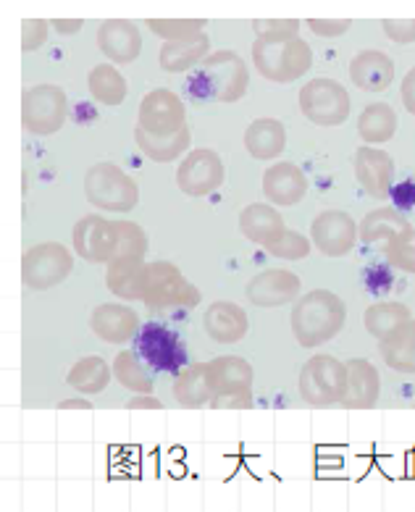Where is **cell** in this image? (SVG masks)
Segmentation results:
<instances>
[{
  "mask_svg": "<svg viewBox=\"0 0 415 512\" xmlns=\"http://www.w3.org/2000/svg\"><path fill=\"white\" fill-rule=\"evenodd\" d=\"M389 40L400 45L415 43V19H384L381 22Z\"/></svg>",
  "mask_w": 415,
  "mask_h": 512,
  "instance_id": "b9f144b4",
  "label": "cell"
},
{
  "mask_svg": "<svg viewBox=\"0 0 415 512\" xmlns=\"http://www.w3.org/2000/svg\"><path fill=\"white\" fill-rule=\"evenodd\" d=\"M90 329L95 331V337H100L106 344H124L132 337H137L140 316L132 308H127V305L106 302V305L92 310Z\"/></svg>",
  "mask_w": 415,
  "mask_h": 512,
  "instance_id": "ac0fdd59",
  "label": "cell"
},
{
  "mask_svg": "<svg viewBox=\"0 0 415 512\" xmlns=\"http://www.w3.org/2000/svg\"><path fill=\"white\" fill-rule=\"evenodd\" d=\"M113 371L108 368V363L100 355H90V358H82L66 376V384L71 389H77L82 394H100L111 384Z\"/></svg>",
  "mask_w": 415,
  "mask_h": 512,
  "instance_id": "1f68e13d",
  "label": "cell"
},
{
  "mask_svg": "<svg viewBox=\"0 0 415 512\" xmlns=\"http://www.w3.org/2000/svg\"><path fill=\"white\" fill-rule=\"evenodd\" d=\"M358 132L368 145H379V142H389L397 132V113L387 103H373L366 111L360 113Z\"/></svg>",
  "mask_w": 415,
  "mask_h": 512,
  "instance_id": "d6a6232c",
  "label": "cell"
},
{
  "mask_svg": "<svg viewBox=\"0 0 415 512\" xmlns=\"http://www.w3.org/2000/svg\"><path fill=\"white\" fill-rule=\"evenodd\" d=\"M134 142L140 145V150L148 155L155 163H171L176 158H182L192 145V132L187 127L182 132L171 134V137H153L142 127L134 129Z\"/></svg>",
  "mask_w": 415,
  "mask_h": 512,
  "instance_id": "f1b7e54d",
  "label": "cell"
},
{
  "mask_svg": "<svg viewBox=\"0 0 415 512\" xmlns=\"http://www.w3.org/2000/svg\"><path fill=\"white\" fill-rule=\"evenodd\" d=\"M255 35L258 40L266 45H282L289 40H297V32H300V22L297 19H255L253 22Z\"/></svg>",
  "mask_w": 415,
  "mask_h": 512,
  "instance_id": "74e56055",
  "label": "cell"
},
{
  "mask_svg": "<svg viewBox=\"0 0 415 512\" xmlns=\"http://www.w3.org/2000/svg\"><path fill=\"white\" fill-rule=\"evenodd\" d=\"M211 48L208 35H197L190 40H179V43H166L161 48V69L169 74H184V71L195 69L200 61H205Z\"/></svg>",
  "mask_w": 415,
  "mask_h": 512,
  "instance_id": "4316f807",
  "label": "cell"
},
{
  "mask_svg": "<svg viewBox=\"0 0 415 512\" xmlns=\"http://www.w3.org/2000/svg\"><path fill=\"white\" fill-rule=\"evenodd\" d=\"M153 137H171L187 127V108L184 100L171 90L148 92L140 103V124Z\"/></svg>",
  "mask_w": 415,
  "mask_h": 512,
  "instance_id": "8fae6325",
  "label": "cell"
},
{
  "mask_svg": "<svg viewBox=\"0 0 415 512\" xmlns=\"http://www.w3.org/2000/svg\"><path fill=\"white\" fill-rule=\"evenodd\" d=\"M240 232L255 245L268 247L287 232V226H284L282 213L276 208L266 203H253L240 213Z\"/></svg>",
  "mask_w": 415,
  "mask_h": 512,
  "instance_id": "603a6c76",
  "label": "cell"
},
{
  "mask_svg": "<svg viewBox=\"0 0 415 512\" xmlns=\"http://www.w3.org/2000/svg\"><path fill=\"white\" fill-rule=\"evenodd\" d=\"M387 260L394 268L415 274V229L408 226L387 242Z\"/></svg>",
  "mask_w": 415,
  "mask_h": 512,
  "instance_id": "f35d334b",
  "label": "cell"
},
{
  "mask_svg": "<svg viewBox=\"0 0 415 512\" xmlns=\"http://www.w3.org/2000/svg\"><path fill=\"white\" fill-rule=\"evenodd\" d=\"M347 392V365L331 355H316L300 371V394L313 407L339 405Z\"/></svg>",
  "mask_w": 415,
  "mask_h": 512,
  "instance_id": "8992f818",
  "label": "cell"
},
{
  "mask_svg": "<svg viewBox=\"0 0 415 512\" xmlns=\"http://www.w3.org/2000/svg\"><path fill=\"white\" fill-rule=\"evenodd\" d=\"M300 111L318 127H339L350 116V95L337 79H310L300 90Z\"/></svg>",
  "mask_w": 415,
  "mask_h": 512,
  "instance_id": "ba28073f",
  "label": "cell"
},
{
  "mask_svg": "<svg viewBox=\"0 0 415 512\" xmlns=\"http://www.w3.org/2000/svg\"><path fill=\"white\" fill-rule=\"evenodd\" d=\"M363 321H366L368 334H373L379 342H384L400 326H405L410 321V310L402 302H379V305H371L366 310Z\"/></svg>",
  "mask_w": 415,
  "mask_h": 512,
  "instance_id": "836d02e7",
  "label": "cell"
},
{
  "mask_svg": "<svg viewBox=\"0 0 415 512\" xmlns=\"http://www.w3.org/2000/svg\"><path fill=\"white\" fill-rule=\"evenodd\" d=\"M245 297L255 308H282L300 297V276L287 268H268L247 284Z\"/></svg>",
  "mask_w": 415,
  "mask_h": 512,
  "instance_id": "9a60e30c",
  "label": "cell"
},
{
  "mask_svg": "<svg viewBox=\"0 0 415 512\" xmlns=\"http://www.w3.org/2000/svg\"><path fill=\"white\" fill-rule=\"evenodd\" d=\"M381 394V376L368 360H350L347 363V392L339 405L355 407H373L379 402Z\"/></svg>",
  "mask_w": 415,
  "mask_h": 512,
  "instance_id": "7402d4cb",
  "label": "cell"
},
{
  "mask_svg": "<svg viewBox=\"0 0 415 512\" xmlns=\"http://www.w3.org/2000/svg\"><path fill=\"white\" fill-rule=\"evenodd\" d=\"M266 250L271 255H274V258L303 260L305 255L310 253V242L300 232H292V229H287V232H284L282 237L276 239V242H271V245H268Z\"/></svg>",
  "mask_w": 415,
  "mask_h": 512,
  "instance_id": "ab89813d",
  "label": "cell"
},
{
  "mask_svg": "<svg viewBox=\"0 0 415 512\" xmlns=\"http://www.w3.org/2000/svg\"><path fill=\"white\" fill-rule=\"evenodd\" d=\"M85 195L106 213H129L140 200V187L116 163H98L85 176Z\"/></svg>",
  "mask_w": 415,
  "mask_h": 512,
  "instance_id": "3957f363",
  "label": "cell"
},
{
  "mask_svg": "<svg viewBox=\"0 0 415 512\" xmlns=\"http://www.w3.org/2000/svg\"><path fill=\"white\" fill-rule=\"evenodd\" d=\"M148 27L166 43H179L203 35V19H148Z\"/></svg>",
  "mask_w": 415,
  "mask_h": 512,
  "instance_id": "8d00e7d4",
  "label": "cell"
},
{
  "mask_svg": "<svg viewBox=\"0 0 415 512\" xmlns=\"http://www.w3.org/2000/svg\"><path fill=\"white\" fill-rule=\"evenodd\" d=\"M113 376L124 389L134 394H153V379L142 371L140 355L132 350H121L113 358Z\"/></svg>",
  "mask_w": 415,
  "mask_h": 512,
  "instance_id": "d590c367",
  "label": "cell"
},
{
  "mask_svg": "<svg viewBox=\"0 0 415 512\" xmlns=\"http://www.w3.org/2000/svg\"><path fill=\"white\" fill-rule=\"evenodd\" d=\"M355 176H358L360 187L371 197H387L389 187L394 179V161L392 155L384 150H376L371 145L355 150Z\"/></svg>",
  "mask_w": 415,
  "mask_h": 512,
  "instance_id": "e0dca14e",
  "label": "cell"
},
{
  "mask_svg": "<svg viewBox=\"0 0 415 512\" xmlns=\"http://www.w3.org/2000/svg\"><path fill=\"white\" fill-rule=\"evenodd\" d=\"M58 407H61V410H92L90 402L82 400V397H77V400H64Z\"/></svg>",
  "mask_w": 415,
  "mask_h": 512,
  "instance_id": "c3c4849f",
  "label": "cell"
},
{
  "mask_svg": "<svg viewBox=\"0 0 415 512\" xmlns=\"http://www.w3.org/2000/svg\"><path fill=\"white\" fill-rule=\"evenodd\" d=\"M308 27L310 32L318 37H337V35H345L350 22H347V19H334V22H329V19H310Z\"/></svg>",
  "mask_w": 415,
  "mask_h": 512,
  "instance_id": "ee69618b",
  "label": "cell"
},
{
  "mask_svg": "<svg viewBox=\"0 0 415 512\" xmlns=\"http://www.w3.org/2000/svg\"><path fill=\"white\" fill-rule=\"evenodd\" d=\"M352 85L363 92H384L394 82L392 58L381 50H363L350 61Z\"/></svg>",
  "mask_w": 415,
  "mask_h": 512,
  "instance_id": "44dd1931",
  "label": "cell"
},
{
  "mask_svg": "<svg viewBox=\"0 0 415 512\" xmlns=\"http://www.w3.org/2000/svg\"><path fill=\"white\" fill-rule=\"evenodd\" d=\"M253 405V389L247 392H224V394H213L211 407L216 410H242V407Z\"/></svg>",
  "mask_w": 415,
  "mask_h": 512,
  "instance_id": "7bdbcfd3",
  "label": "cell"
},
{
  "mask_svg": "<svg viewBox=\"0 0 415 512\" xmlns=\"http://www.w3.org/2000/svg\"><path fill=\"white\" fill-rule=\"evenodd\" d=\"M53 24H56V29L61 35H74V32L82 29V22H79V19H58V22Z\"/></svg>",
  "mask_w": 415,
  "mask_h": 512,
  "instance_id": "7dc6e473",
  "label": "cell"
},
{
  "mask_svg": "<svg viewBox=\"0 0 415 512\" xmlns=\"http://www.w3.org/2000/svg\"><path fill=\"white\" fill-rule=\"evenodd\" d=\"M205 334L219 344H234L242 342L250 331V321H247V313L234 305V302H211L208 310H205L203 318Z\"/></svg>",
  "mask_w": 415,
  "mask_h": 512,
  "instance_id": "ffe728a7",
  "label": "cell"
},
{
  "mask_svg": "<svg viewBox=\"0 0 415 512\" xmlns=\"http://www.w3.org/2000/svg\"><path fill=\"white\" fill-rule=\"evenodd\" d=\"M247 66L232 50H219L203 61V66L190 79V90L197 98L219 100V103H234L247 90Z\"/></svg>",
  "mask_w": 415,
  "mask_h": 512,
  "instance_id": "7a4b0ae2",
  "label": "cell"
},
{
  "mask_svg": "<svg viewBox=\"0 0 415 512\" xmlns=\"http://www.w3.org/2000/svg\"><path fill=\"white\" fill-rule=\"evenodd\" d=\"M145 260L119 258L108 263L106 284L113 295L121 300H142V276H145Z\"/></svg>",
  "mask_w": 415,
  "mask_h": 512,
  "instance_id": "484cf974",
  "label": "cell"
},
{
  "mask_svg": "<svg viewBox=\"0 0 415 512\" xmlns=\"http://www.w3.org/2000/svg\"><path fill=\"white\" fill-rule=\"evenodd\" d=\"M208 371H211L213 394L247 392V389H253V365L247 363L245 358H237V355L213 358L208 363Z\"/></svg>",
  "mask_w": 415,
  "mask_h": 512,
  "instance_id": "d4e9b609",
  "label": "cell"
},
{
  "mask_svg": "<svg viewBox=\"0 0 415 512\" xmlns=\"http://www.w3.org/2000/svg\"><path fill=\"white\" fill-rule=\"evenodd\" d=\"M245 148L255 161H274L287 148V129L276 119L253 121L245 132Z\"/></svg>",
  "mask_w": 415,
  "mask_h": 512,
  "instance_id": "cb8c5ba5",
  "label": "cell"
},
{
  "mask_svg": "<svg viewBox=\"0 0 415 512\" xmlns=\"http://www.w3.org/2000/svg\"><path fill=\"white\" fill-rule=\"evenodd\" d=\"M408 218L397 213L394 208H379V211L368 213L363 218V224H360V239L373 245V242H379V239H392L402 232V229H408Z\"/></svg>",
  "mask_w": 415,
  "mask_h": 512,
  "instance_id": "e575fe53",
  "label": "cell"
},
{
  "mask_svg": "<svg viewBox=\"0 0 415 512\" xmlns=\"http://www.w3.org/2000/svg\"><path fill=\"white\" fill-rule=\"evenodd\" d=\"M176 184L184 195L205 197L224 184V163L213 150H190L176 169Z\"/></svg>",
  "mask_w": 415,
  "mask_h": 512,
  "instance_id": "7c38bea8",
  "label": "cell"
},
{
  "mask_svg": "<svg viewBox=\"0 0 415 512\" xmlns=\"http://www.w3.org/2000/svg\"><path fill=\"white\" fill-rule=\"evenodd\" d=\"M98 45L113 64H132L142 53L140 29L129 19H108L98 29Z\"/></svg>",
  "mask_w": 415,
  "mask_h": 512,
  "instance_id": "2e32d148",
  "label": "cell"
},
{
  "mask_svg": "<svg viewBox=\"0 0 415 512\" xmlns=\"http://www.w3.org/2000/svg\"><path fill=\"white\" fill-rule=\"evenodd\" d=\"M87 87H90L92 98L103 103V106H121L129 95L127 79L121 77L119 69H113L108 64H100L90 71Z\"/></svg>",
  "mask_w": 415,
  "mask_h": 512,
  "instance_id": "4dcf8cb0",
  "label": "cell"
},
{
  "mask_svg": "<svg viewBox=\"0 0 415 512\" xmlns=\"http://www.w3.org/2000/svg\"><path fill=\"white\" fill-rule=\"evenodd\" d=\"M142 302L153 310L163 308H195L200 302V292L192 287L190 281L174 263L155 260L145 266L142 276Z\"/></svg>",
  "mask_w": 415,
  "mask_h": 512,
  "instance_id": "277c9868",
  "label": "cell"
},
{
  "mask_svg": "<svg viewBox=\"0 0 415 512\" xmlns=\"http://www.w3.org/2000/svg\"><path fill=\"white\" fill-rule=\"evenodd\" d=\"M137 355L158 373H179L187 365V347L171 329L161 323H148L137 331Z\"/></svg>",
  "mask_w": 415,
  "mask_h": 512,
  "instance_id": "30bf717a",
  "label": "cell"
},
{
  "mask_svg": "<svg viewBox=\"0 0 415 512\" xmlns=\"http://www.w3.org/2000/svg\"><path fill=\"white\" fill-rule=\"evenodd\" d=\"M305 192H308V179H305L303 169L295 166V163H274L263 174V195L268 197V203L289 208V205L300 203Z\"/></svg>",
  "mask_w": 415,
  "mask_h": 512,
  "instance_id": "d6986e66",
  "label": "cell"
},
{
  "mask_svg": "<svg viewBox=\"0 0 415 512\" xmlns=\"http://www.w3.org/2000/svg\"><path fill=\"white\" fill-rule=\"evenodd\" d=\"M381 358L387 360L392 371L415 373V321L410 318L405 326L394 331L392 337L381 342Z\"/></svg>",
  "mask_w": 415,
  "mask_h": 512,
  "instance_id": "f546056e",
  "label": "cell"
},
{
  "mask_svg": "<svg viewBox=\"0 0 415 512\" xmlns=\"http://www.w3.org/2000/svg\"><path fill=\"white\" fill-rule=\"evenodd\" d=\"M69 98L58 85H35L24 92L22 121L24 129L37 137H50L66 124Z\"/></svg>",
  "mask_w": 415,
  "mask_h": 512,
  "instance_id": "52a82bcc",
  "label": "cell"
},
{
  "mask_svg": "<svg viewBox=\"0 0 415 512\" xmlns=\"http://www.w3.org/2000/svg\"><path fill=\"white\" fill-rule=\"evenodd\" d=\"M116 221L85 216L74 226V250L87 263H111L116 255Z\"/></svg>",
  "mask_w": 415,
  "mask_h": 512,
  "instance_id": "5bb4252c",
  "label": "cell"
},
{
  "mask_svg": "<svg viewBox=\"0 0 415 512\" xmlns=\"http://www.w3.org/2000/svg\"><path fill=\"white\" fill-rule=\"evenodd\" d=\"M253 64L263 79L271 82H295L313 66V50L305 40H289L282 45H266L255 40Z\"/></svg>",
  "mask_w": 415,
  "mask_h": 512,
  "instance_id": "5b68a950",
  "label": "cell"
},
{
  "mask_svg": "<svg viewBox=\"0 0 415 512\" xmlns=\"http://www.w3.org/2000/svg\"><path fill=\"white\" fill-rule=\"evenodd\" d=\"M347 310L329 289H313L305 297H297L292 308V334L303 347H318L337 337L345 326Z\"/></svg>",
  "mask_w": 415,
  "mask_h": 512,
  "instance_id": "6da1fadb",
  "label": "cell"
},
{
  "mask_svg": "<svg viewBox=\"0 0 415 512\" xmlns=\"http://www.w3.org/2000/svg\"><path fill=\"white\" fill-rule=\"evenodd\" d=\"M174 400L182 407H205L213 400V381L208 363L190 365L174 381Z\"/></svg>",
  "mask_w": 415,
  "mask_h": 512,
  "instance_id": "83f0119b",
  "label": "cell"
},
{
  "mask_svg": "<svg viewBox=\"0 0 415 512\" xmlns=\"http://www.w3.org/2000/svg\"><path fill=\"white\" fill-rule=\"evenodd\" d=\"M45 40H48V22L45 19H24L22 22V50L43 48Z\"/></svg>",
  "mask_w": 415,
  "mask_h": 512,
  "instance_id": "60d3db41",
  "label": "cell"
},
{
  "mask_svg": "<svg viewBox=\"0 0 415 512\" xmlns=\"http://www.w3.org/2000/svg\"><path fill=\"white\" fill-rule=\"evenodd\" d=\"M74 268V255L61 242H43L27 250L22 258V279L29 289H53L69 279Z\"/></svg>",
  "mask_w": 415,
  "mask_h": 512,
  "instance_id": "9c48e42d",
  "label": "cell"
},
{
  "mask_svg": "<svg viewBox=\"0 0 415 512\" xmlns=\"http://www.w3.org/2000/svg\"><path fill=\"white\" fill-rule=\"evenodd\" d=\"M310 237L326 258H342L358 245V226L345 211H324L310 226Z\"/></svg>",
  "mask_w": 415,
  "mask_h": 512,
  "instance_id": "4fadbf2b",
  "label": "cell"
},
{
  "mask_svg": "<svg viewBox=\"0 0 415 512\" xmlns=\"http://www.w3.org/2000/svg\"><path fill=\"white\" fill-rule=\"evenodd\" d=\"M402 103L415 116V66L402 79Z\"/></svg>",
  "mask_w": 415,
  "mask_h": 512,
  "instance_id": "f6af8a7d",
  "label": "cell"
},
{
  "mask_svg": "<svg viewBox=\"0 0 415 512\" xmlns=\"http://www.w3.org/2000/svg\"><path fill=\"white\" fill-rule=\"evenodd\" d=\"M127 407L132 410H161V400H155L153 394H137L132 402H127Z\"/></svg>",
  "mask_w": 415,
  "mask_h": 512,
  "instance_id": "bcb514c9",
  "label": "cell"
}]
</instances>
